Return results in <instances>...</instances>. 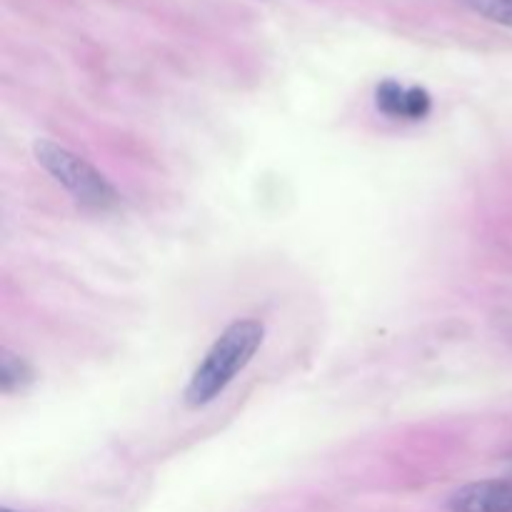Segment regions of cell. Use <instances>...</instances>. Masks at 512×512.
I'll list each match as a JSON object with an SVG mask.
<instances>
[{"mask_svg":"<svg viewBox=\"0 0 512 512\" xmlns=\"http://www.w3.org/2000/svg\"><path fill=\"white\" fill-rule=\"evenodd\" d=\"M33 380V368H30L23 358H18V355L10 353V350H3V353H0V390H3V393L23 390L25 385H30Z\"/></svg>","mask_w":512,"mask_h":512,"instance_id":"5b68a950","label":"cell"},{"mask_svg":"<svg viewBox=\"0 0 512 512\" xmlns=\"http://www.w3.org/2000/svg\"><path fill=\"white\" fill-rule=\"evenodd\" d=\"M35 160L43 165L48 175H53L55 183L63 185L80 205L95 210H110L120 203L118 190L110 185L100 170H95L88 160L75 155L73 150L53 143V140H35L33 145Z\"/></svg>","mask_w":512,"mask_h":512,"instance_id":"7a4b0ae2","label":"cell"},{"mask_svg":"<svg viewBox=\"0 0 512 512\" xmlns=\"http://www.w3.org/2000/svg\"><path fill=\"white\" fill-rule=\"evenodd\" d=\"M375 105L388 118L413 120L415 123V120L428 118V113L433 110V98L420 85L405 88L398 80H383L378 85V90H375Z\"/></svg>","mask_w":512,"mask_h":512,"instance_id":"3957f363","label":"cell"},{"mask_svg":"<svg viewBox=\"0 0 512 512\" xmlns=\"http://www.w3.org/2000/svg\"><path fill=\"white\" fill-rule=\"evenodd\" d=\"M263 338L265 328L260 320L245 318L228 325L190 378L185 403L190 408H203L220 398L225 388L248 368L263 345Z\"/></svg>","mask_w":512,"mask_h":512,"instance_id":"6da1fadb","label":"cell"},{"mask_svg":"<svg viewBox=\"0 0 512 512\" xmlns=\"http://www.w3.org/2000/svg\"><path fill=\"white\" fill-rule=\"evenodd\" d=\"M0 512H15V510H10V508H3Z\"/></svg>","mask_w":512,"mask_h":512,"instance_id":"52a82bcc","label":"cell"},{"mask_svg":"<svg viewBox=\"0 0 512 512\" xmlns=\"http://www.w3.org/2000/svg\"><path fill=\"white\" fill-rule=\"evenodd\" d=\"M473 13L493 20V23L512 28V0H463Z\"/></svg>","mask_w":512,"mask_h":512,"instance_id":"8992f818","label":"cell"},{"mask_svg":"<svg viewBox=\"0 0 512 512\" xmlns=\"http://www.w3.org/2000/svg\"><path fill=\"white\" fill-rule=\"evenodd\" d=\"M450 512H512V480H483L460 488L448 500Z\"/></svg>","mask_w":512,"mask_h":512,"instance_id":"277c9868","label":"cell"}]
</instances>
